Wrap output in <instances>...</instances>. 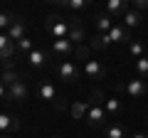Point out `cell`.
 Returning <instances> with one entry per match:
<instances>
[{"label": "cell", "instance_id": "1", "mask_svg": "<svg viewBox=\"0 0 148 138\" xmlns=\"http://www.w3.org/2000/svg\"><path fill=\"white\" fill-rule=\"evenodd\" d=\"M45 27H47V35L54 37V40L69 37V30H72L69 20H64L62 15H47V17H45Z\"/></svg>", "mask_w": 148, "mask_h": 138}, {"label": "cell", "instance_id": "2", "mask_svg": "<svg viewBox=\"0 0 148 138\" xmlns=\"http://www.w3.org/2000/svg\"><path fill=\"white\" fill-rule=\"evenodd\" d=\"M57 74H59V79H62L64 84H74V81L82 77V67L77 62H72V59H64V62L57 64Z\"/></svg>", "mask_w": 148, "mask_h": 138}, {"label": "cell", "instance_id": "3", "mask_svg": "<svg viewBox=\"0 0 148 138\" xmlns=\"http://www.w3.org/2000/svg\"><path fill=\"white\" fill-rule=\"evenodd\" d=\"M116 91H126L131 99H143L148 94V84H146V79L136 77V79H128L126 84H116Z\"/></svg>", "mask_w": 148, "mask_h": 138}, {"label": "cell", "instance_id": "4", "mask_svg": "<svg viewBox=\"0 0 148 138\" xmlns=\"http://www.w3.org/2000/svg\"><path fill=\"white\" fill-rule=\"evenodd\" d=\"M69 25H72V30H69V37H67V40L74 44V47L84 44L86 30H84V25H82V17H79V15H72V17H69Z\"/></svg>", "mask_w": 148, "mask_h": 138}, {"label": "cell", "instance_id": "5", "mask_svg": "<svg viewBox=\"0 0 148 138\" xmlns=\"http://www.w3.org/2000/svg\"><path fill=\"white\" fill-rule=\"evenodd\" d=\"M106 109H104V104H91V109H89V113H86V123H89L91 128H104V123H106Z\"/></svg>", "mask_w": 148, "mask_h": 138}, {"label": "cell", "instance_id": "6", "mask_svg": "<svg viewBox=\"0 0 148 138\" xmlns=\"http://www.w3.org/2000/svg\"><path fill=\"white\" fill-rule=\"evenodd\" d=\"M82 74L86 77V79H104L106 77V67L99 62V59H89V62H84V67H82Z\"/></svg>", "mask_w": 148, "mask_h": 138}, {"label": "cell", "instance_id": "7", "mask_svg": "<svg viewBox=\"0 0 148 138\" xmlns=\"http://www.w3.org/2000/svg\"><path fill=\"white\" fill-rule=\"evenodd\" d=\"M49 54H52V57H59L64 62L67 57L74 54V44L69 42L67 37H64V40H52V49H49Z\"/></svg>", "mask_w": 148, "mask_h": 138}, {"label": "cell", "instance_id": "8", "mask_svg": "<svg viewBox=\"0 0 148 138\" xmlns=\"http://www.w3.org/2000/svg\"><path fill=\"white\" fill-rule=\"evenodd\" d=\"M27 64H30L32 69H45L49 64V52H45V49H40V47H35L30 54H27Z\"/></svg>", "mask_w": 148, "mask_h": 138}, {"label": "cell", "instance_id": "9", "mask_svg": "<svg viewBox=\"0 0 148 138\" xmlns=\"http://www.w3.org/2000/svg\"><path fill=\"white\" fill-rule=\"evenodd\" d=\"M109 40H111V44H131L133 42L131 40V30H126L123 25H114L111 27Z\"/></svg>", "mask_w": 148, "mask_h": 138}, {"label": "cell", "instance_id": "10", "mask_svg": "<svg viewBox=\"0 0 148 138\" xmlns=\"http://www.w3.org/2000/svg\"><path fill=\"white\" fill-rule=\"evenodd\" d=\"M12 54H15V42L8 37L5 32H0V62L3 64L12 62Z\"/></svg>", "mask_w": 148, "mask_h": 138}, {"label": "cell", "instance_id": "11", "mask_svg": "<svg viewBox=\"0 0 148 138\" xmlns=\"http://www.w3.org/2000/svg\"><path fill=\"white\" fill-rule=\"evenodd\" d=\"M131 10V3L128 0H109L106 3V15L109 17H123Z\"/></svg>", "mask_w": 148, "mask_h": 138}, {"label": "cell", "instance_id": "12", "mask_svg": "<svg viewBox=\"0 0 148 138\" xmlns=\"http://www.w3.org/2000/svg\"><path fill=\"white\" fill-rule=\"evenodd\" d=\"M37 94H40V99H42V101H49V104H54V101L59 99V94H57V89H54V84H52V81H47V79L40 81Z\"/></svg>", "mask_w": 148, "mask_h": 138}, {"label": "cell", "instance_id": "13", "mask_svg": "<svg viewBox=\"0 0 148 138\" xmlns=\"http://www.w3.org/2000/svg\"><path fill=\"white\" fill-rule=\"evenodd\" d=\"M27 86H25V81H15V84L8 89V101H17V104H22V101H27Z\"/></svg>", "mask_w": 148, "mask_h": 138}, {"label": "cell", "instance_id": "14", "mask_svg": "<svg viewBox=\"0 0 148 138\" xmlns=\"http://www.w3.org/2000/svg\"><path fill=\"white\" fill-rule=\"evenodd\" d=\"M25 32H27V22L22 20V17H17V20H15V22L10 25V30H8L5 35H8V37L12 40V42H20V40H25V37H27Z\"/></svg>", "mask_w": 148, "mask_h": 138}, {"label": "cell", "instance_id": "15", "mask_svg": "<svg viewBox=\"0 0 148 138\" xmlns=\"http://www.w3.org/2000/svg\"><path fill=\"white\" fill-rule=\"evenodd\" d=\"M20 131V118L17 116H10V113H0V133H15Z\"/></svg>", "mask_w": 148, "mask_h": 138}, {"label": "cell", "instance_id": "16", "mask_svg": "<svg viewBox=\"0 0 148 138\" xmlns=\"http://www.w3.org/2000/svg\"><path fill=\"white\" fill-rule=\"evenodd\" d=\"M89 109H91V104H89V101L77 99V101L72 104V106H69V113H72V118H74V121H82V118H86Z\"/></svg>", "mask_w": 148, "mask_h": 138}, {"label": "cell", "instance_id": "17", "mask_svg": "<svg viewBox=\"0 0 148 138\" xmlns=\"http://www.w3.org/2000/svg\"><path fill=\"white\" fill-rule=\"evenodd\" d=\"M121 20H123V27H126V30H136V27L143 25V12H138V10H133V8H131Z\"/></svg>", "mask_w": 148, "mask_h": 138}, {"label": "cell", "instance_id": "18", "mask_svg": "<svg viewBox=\"0 0 148 138\" xmlns=\"http://www.w3.org/2000/svg\"><path fill=\"white\" fill-rule=\"evenodd\" d=\"M104 109H106V116H109V118H116V116H121V111H123V106H121V99H116V96H109V99L104 101Z\"/></svg>", "mask_w": 148, "mask_h": 138}, {"label": "cell", "instance_id": "19", "mask_svg": "<svg viewBox=\"0 0 148 138\" xmlns=\"http://www.w3.org/2000/svg\"><path fill=\"white\" fill-rule=\"evenodd\" d=\"M104 136L106 138H128V131L121 123H109V126H104Z\"/></svg>", "mask_w": 148, "mask_h": 138}, {"label": "cell", "instance_id": "20", "mask_svg": "<svg viewBox=\"0 0 148 138\" xmlns=\"http://www.w3.org/2000/svg\"><path fill=\"white\" fill-rule=\"evenodd\" d=\"M114 25H116V22H114V17H109L106 12L96 17V30H99V35H109Z\"/></svg>", "mask_w": 148, "mask_h": 138}, {"label": "cell", "instance_id": "21", "mask_svg": "<svg viewBox=\"0 0 148 138\" xmlns=\"http://www.w3.org/2000/svg\"><path fill=\"white\" fill-rule=\"evenodd\" d=\"M89 47H91V49H99V52L109 49V47H111L109 35H94V37H91V42H89Z\"/></svg>", "mask_w": 148, "mask_h": 138}, {"label": "cell", "instance_id": "22", "mask_svg": "<svg viewBox=\"0 0 148 138\" xmlns=\"http://www.w3.org/2000/svg\"><path fill=\"white\" fill-rule=\"evenodd\" d=\"M62 8H67V10H74V12H79V10H86L89 8V0H57Z\"/></svg>", "mask_w": 148, "mask_h": 138}, {"label": "cell", "instance_id": "23", "mask_svg": "<svg viewBox=\"0 0 148 138\" xmlns=\"http://www.w3.org/2000/svg\"><path fill=\"white\" fill-rule=\"evenodd\" d=\"M128 54H131L133 59L146 57V42H141V40H133V42L128 44Z\"/></svg>", "mask_w": 148, "mask_h": 138}, {"label": "cell", "instance_id": "24", "mask_svg": "<svg viewBox=\"0 0 148 138\" xmlns=\"http://www.w3.org/2000/svg\"><path fill=\"white\" fill-rule=\"evenodd\" d=\"M0 81H3V84H5L8 89H10V86L15 84V81H20V74H17L15 69H3V77H0Z\"/></svg>", "mask_w": 148, "mask_h": 138}, {"label": "cell", "instance_id": "25", "mask_svg": "<svg viewBox=\"0 0 148 138\" xmlns=\"http://www.w3.org/2000/svg\"><path fill=\"white\" fill-rule=\"evenodd\" d=\"M17 20V15H15V12H0V30H10V25H12V22H15Z\"/></svg>", "mask_w": 148, "mask_h": 138}, {"label": "cell", "instance_id": "26", "mask_svg": "<svg viewBox=\"0 0 148 138\" xmlns=\"http://www.w3.org/2000/svg\"><path fill=\"white\" fill-rule=\"evenodd\" d=\"M136 72H138V77H141V79H148V57L136 59Z\"/></svg>", "mask_w": 148, "mask_h": 138}, {"label": "cell", "instance_id": "27", "mask_svg": "<svg viewBox=\"0 0 148 138\" xmlns=\"http://www.w3.org/2000/svg\"><path fill=\"white\" fill-rule=\"evenodd\" d=\"M15 47H17V49H20V52L27 57V54L35 49V44H32V40H30V37H25V40H20V42H15Z\"/></svg>", "mask_w": 148, "mask_h": 138}, {"label": "cell", "instance_id": "28", "mask_svg": "<svg viewBox=\"0 0 148 138\" xmlns=\"http://www.w3.org/2000/svg\"><path fill=\"white\" fill-rule=\"evenodd\" d=\"M89 44H79V47H74V57L82 59V62H89Z\"/></svg>", "mask_w": 148, "mask_h": 138}, {"label": "cell", "instance_id": "29", "mask_svg": "<svg viewBox=\"0 0 148 138\" xmlns=\"http://www.w3.org/2000/svg\"><path fill=\"white\" fill-rule=\"evenodd\" d=\"M131 5H133V10H138V12H143V10H148V0H133Z\"/></svg>", "mask_w": 148, "mask_h": 138}, {"label": "cell", "instance_id": "30", "mask_svg": "<svg viewBox=\"0 0 148 138\" xmlns=\"http://www.w3.org/2000/svg\"><path fill=\"white\" fill-rule=\"evenodd\" d=\"M54 109H57V111H67V109H69V104L62 99V96H59V99L54 101Z\"/></svg>", "mask_w": 148, "mask_h": 138}, {"label": "cell", "instance_id": "31", "mask_svg": "<svg viewBox=\"0 0 148 138\" xmlns=\"http://www.w3.org/2000/svg\"><path fill=\"white\" fill-rule=\"evenodd\" d=\"M0 101H8V86L0 81Z\"/></svg>", "mask_w": 148, "mask_h": 138}, {"label": "cell", "instance_id": "32", "mask_svg": "<svg viewBox=\"0 0 148 138\" xmlns=\"http://www.w3.org/2000/svg\"><path fill=\"white\" fill-rule=\"evenodd\" d=\"M128 138H148L146 133H133V136H128Z\"/></svg>", "mask_w": 148, "mask_h": 138}, {"label": "cell", "instance_id": "33", "mask_svg": "<svg viewBox=\"0 0 148 138\" xmlns=\"http://www.w3.org/2000/svg\"><path fill=\"white\" fill-rule=\"evenodd\" d=\"M0 138H8V136H3V133H0Z\"/></svg>", "mask_w": 148, "mask_h": 138}, {"label": "cell", "instance_id": "34", "mask_svg": "<svg viewBox=\"0 0 148 138\" xmlns=\"http://www.w3.org/2000/svg\"><path fill=\"white\" fill-rule=\"evenodd\" d=\"M52 138H62V136H52Z\"/></svg>", "mask_w": 148, "mask_h": 138}, {"label": "cell", "instance_id": "35", "mask_svg": "<svg viewBox=\"0 0 148 138\" xmlns=\"http://www.w3.org/2000/svg\"><path fill=\"white\" fill-rule=\"evenodd\" d=\"M146 121H148V118H146Z\"/></svg>", "mask_w": 148, "mask_h": 138}]
</instances>
